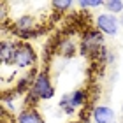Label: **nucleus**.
Here are the masks:
<instances>
[{
    "label": "nucleus",
    "instance_id": "f257e3e1",
    "mask_svg": "<svg viewBox=\"0 0 123 123\" xmlns=\"http://www.w3.org/2000/svg\"><path fill=\"white\" fill-rule=\"evenodd\" d=\"M30 95L37 100H49L55 97V86L48 72H39L35 76V79L32 81Z\"/></svg>",
    "mask_w": 123,
    "mask_h": 123
},
{
    "label": "nucleus",
    "instance_id": "f03ea898",
    "mask_svg": "<svg viewBox=\"0 0 123 123\" xmlns=\"http://www.w3.org/2000/svg\"><path fill=\"white\" fill-rule=\"evenodd\" d=\"M35 62H37V55H35V51L32 49L30 44H26V42H18V48H16V53H14L12 65L19 67V69H28V67H32Z\"/></svg>",
    "mask_w": 123,
    "mask_h": 123
},
{
    "label": "nucleus",
    "instance_id": "7ed1b4c3",
    "mask_svg": "<svg viewBox=\"0 0 123 123\" xmlns=\"http://www.w3.org/2000/svg\"><path fill=\"white\" fill-rule=\"evenodd\" d=\"M86 100H88V93L85 90H76V92L62 97L60 107L63 109L67 114H72V113H76L77 107H83V105L86 104Z\"/></svg>",
    "mask_w": 123,
    "mask_h": 123
},
{
    "label": "nucleus",
    "instance_id": "20e7f679",
    "mask_svg": "<svg viewBox=\"0 0 123 123\" xmlns=\"http://www.w3.org/2000/svg\"><path fill=\"white\" fill-rule=\"evenodd\" d=\"M120 18H116L114 14H109V12H104V14H98L97 16V30L105 33V35H111L114 37L120 30Z\"/></svg>",
    "mask_w": 123,
    "mask_h": 123
},
{
    "label": "nucleus",
    "instance_id": "39448f33",
    "mask_svg": "<svg viewBox=\"0 0 123 123\" xmlns=\"http://www.w3.org/2000/svg\"><path fill=\"white\" fill-rule=\"evenodd\" d=\"M104 44V33L98 32L97 28H92L85 32L83 35V42H81V48L85 53H97Z\"/></svg>",
    "mask_w": 123,
    "mask_h": 123
},
{
    "label": "nucleus",
    "instance_id": "423d86ee",
    "mask_svg": "<svg viewBox=\"0 0 123 123\" xmlns=\"http://www.w3.org/2000/svg\"><path fill=\"white\" fill-rule=\"evenodd\" d=\"M35 19H33V16L30 14H25V16H21V18L16 19V23H14V30L19 33V35H23V37H28L32 35V32L33 28H35Z\"/></svg>",
    "mask_w": 123,
    "mask_h": 123
},
{
    "label": "nucleus",
    "instance_id": "0eeeda50",
    "mask_svg": "<svg viewBox=\"0 0 123 123\" xmlns=\"http://www.w3.org/2000/svg\"><path fill=\"white\" fill-rule=\"evenodd\" d=\"M95 123H114V111L109 105H97L93 109Z\"/></svg>",
    "mask_w": 123,
    "mask_h": 123
},
{
    "label": "nucleus",
    "instance_id": "6e6552de",
    "mask_svg": "<svg viewBox=\"0 0 123 123\" xmlns=\"http://www.w3.org/2000/svg\"><path fill=\"white\" fill-rule=\"evenodd\" d=\"M18 123H44V118L39 114V111L26 107L18 114Z\"/></svg>",
    "mask_w": 123,
    "mask_h": 123
},
{
    "label": "nucleus",
    "instance_id": "1a4fd4ad",
    "mask_svg": "<svg viewBox=\"0 0 123 123\" xmlns=\"http://www.w3.org/2000/svg\"><path fill=\"white\" fill-rule=\"evenodd\" d=\"M16 48H18L16 42H11V41H4L2 42V48H0V58H2V63H11V65H12Z\"/></svg>",
    "mask_w": 123,
    "mask_h": 123
},
{
    "label": "nucleus",
    "instance_id": "9d476101",
    "mask_svg": "<svg viewBox=\"0 0 123 123\" xmlns=\"http://www.w3.org/2000/svg\"><path fill=\"white\" fill-rule=\"evenodd\" d=\"M104 7L107 9L109 14H121L123 12V2L121 0H107V2H104Z\"/></svg>",
    "mask_w": 123,
    "mask_h": 123
},
{
    "label": "nucleus",
    "instance_id": "9b49d317",
    "mask_svg": "<svg viewBox=\"0 0 123 123\" xmlns=\"http://www.w3.org/2000/svg\"><path fill=\"white\" fill-rule=\"evenodd\" d=\"M104 2L102 0H81L79 2V7L81 9H88V7H102Z\"/></svg>",
    "mask_w": 123,
    "mask_h": 123
},
{
    "label": "nucleus",
    "instance_id": "f8f14e48",
    "mask_svg": "<svg viewBox=\"0 0 123 123\" xmlns=\"http://www.w3.org/2000/svg\"><path fill=\"white\" fill-rule=\"evenodd\" d=\"M70 5H72V2L70 0H56V2H53V7L56 9V11H60V12H63V11H67V9H70Z\"/></svg>",
    "mask_w": 123,
    "mask_h": 123
},
{
    "label": "nucleus",
    "instance_id": "ddd939ff",
    "mask_svg": "<svg viewBox=\"0 0 123 123\" xmlns=\"http://www.w3.org/2000/svg\"><path fill=\"white\" fill-rule=\"evenodd\" d=\"M62 53L65 55V56H70L72 53H74V44H72V41H63V44H62Z\"/></svg>",
    "mask_w": 123,
    "mask_h": 123
},
{
    "label": "nucleus",
    "instance_id": "4468645a",
    "mask_svg": "<svg viewBox=\"0 0 123 123\" xmlns=\"http://www.w3.org/2000/svg\"><path fill=\"white\" fill-rule=\"evenodd\" d=\"M120 25H121V26H123V12H121V14H120Z\"/></svg>",
    "mask_w": 123,
    "mask_h": 123
},
{
    "label": "nucleus",
    "instance_id": "2eb2a0df",
    "mask_svg": "<svg viewBox=\"0 0 123 123\" xmlns=\"http://www.w3.org/2000/svg\"><path fill=\"white\" fill-rule=\"evenodd\" d=\"M69 123H81V121H69Z\"/></svg>",
    "mask_w": 123,
    "mask_h": 123
},
{
    "label": "nucleus",
    "instance_id": "dca6fc26",
    "mask_svg": "<svg viewBox=\"0 0 123 123\" xmlns=\"http://www.w3.org/2000/svg\"><path fill=\"white\" fill-rule=\"evenodd\" d=\"M121 113H123V104H121Z\"/></svg>",
    "mask_w": 123,
    "mask_h": 123
},
{
    "label": "nucleus",
    "instance_id": "f3484780",
    "mask_svg": "<svg viewBox=\"0 0 123 123\" xmlns=\"http://www.w3.org/2000/svg\"><path fill=\"white\" fill-rule=\"evenodd\" d=\"M114 123H116V121H114Z\"/></svg>",
    "mask_w": 123,
    "mask_h": 123
}]
</instances>
